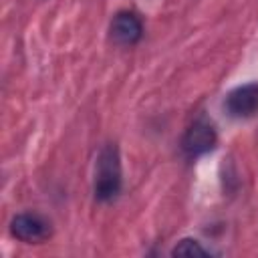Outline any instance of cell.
<instances>
[{
	"label": "cell",
	"instance_id": "obj_2",
	"mask_svg": "<svg viewBox=\"0 0 258 258\" xmlns=\"http://www.w3.org/2000/svg\"><path fill=\"white\" fill-rule=\"evenodd\" d=\"M214 145H216V129L212 127V123H208L204 119L194 121V125L187 127V131L183 133V139H181V147L187 157L204 155L210 149H214Z\"/></svg>",
	"mask_w": 258,
	"mask_h": 258
},
{
	"label": "cell",
	"instance_id": "obj_6",
	"mask_svg": "<svg viewBox=\"0 0 258 258\" xmlns=\"http://www.w3.org/2000/svg\"><path fill=\"white\" fill-rule=\"evenodd\" d=\"M173 256H206L208 250L198 242V240H191V238H185L181 240L173 250H171Z\"/></svg>",
	"mask_w": 258,
	"mask_h": 258
},
{
	"label": "cell",
	"instance_id": "obj_5",
	"mask_svg": "<svg viewBox=\"0 0 258 258\" xmlns=\"http://www.w3.org/2000/svg\"><path fill=\"white\" fill-rule=\"evenodd\" d=\"M141 34H143V24H141V20L133 12H119V14H115V18L111 22V38L117 44L131 46V44L139 42Z\"/></svg>",
	"mask_w": 258,
	"mask_h": 258
},
{
	"label": "cell",
	"instance_id": "obj_1",
	"mask_svg": "<svg viewBox=\"0 0 258 258\" xmlns=\"http://www.w3.org/2000/svg\"><path fill=\"white\" fill-rule=\"evenodd\" d=\"M121 191V161L115 145H105L99 153L95 173V198L99 202H111Z\"/></svg>",
	"mask_w": 258,
	"mask_h": 258
},
{
	"label": "cell",
	"instance_id": "obj_3",
	"mask_svg": "<svg viewBox=\"0 0 258 258\" xmlns=\"http://www.w3.org/2000/svg\"><path fill=\"white\" fill-rule=\"evenodd\" d=\"M10 232L22 242H42L50 236V224L38 214H18L10 224Z\"/></svg>",
	"mask_w": 258,
	"mask_h": 258
},
{
	"label": "cell",
	"instance_id": "obj_4",
	"mask_svg": "<svg viewBox=\"0 0 258 258\" xmlns=\"http://www.w3.org/2000/svg\"><path fill=\"white\" fill-rule=\"evenodd\" d=\"M226 109L234 117H250L258 111V83L236 87L226 97Z\"/></svg>",
	"mask_w": 258,
	"mask_h": 258
}]
</instances>
